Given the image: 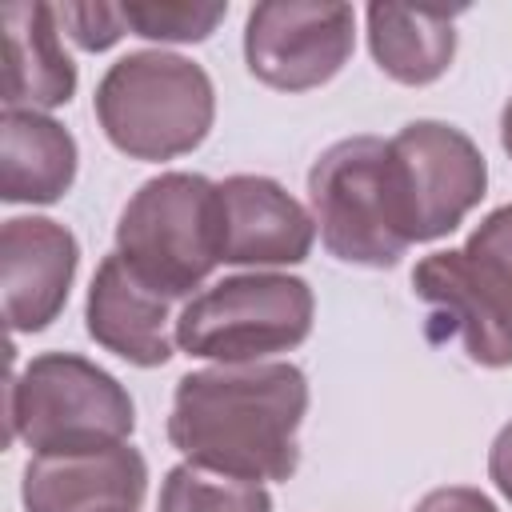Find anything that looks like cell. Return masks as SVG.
Masks as SVG:
<instances>
[{
    "instance_id": "1",
    "label": "cell",
    "mask_w": 512,
    "mask_h": 512,
    "mask_svg": "<svg viewBox=\"0 0 512 512\" xmlns=\"http://www.w3.org/2000/svg\"><path fill=\"white\" fill-rule=\"evenodd\" d=\"M308 376L288 360L212 364L176 380L168 444L208 472L240 480H292Z\"/></svg>"
},
{
    "instance_id": "2",
    "label": "cell",
    "mask_w": 512,
    "mask_h": 512,
    "mask_svg": "<svg viewBox=\"0 0 512 512\" xmlns=\"http://www.w3.org/2000/svg\"><path fill=\"white\" fill-rule=\"evenodd\" d=\"M96 124L128 160H176L200 148L216 120V88L204 64L140 48L108 64L92 96Z\"/></svg>"
},
{
    "instance_id": "3",
    "label": "cell",
    "mask_w": 512,
    "mask_h": 512,
    "mask_svg": "<svg viewBox=\"0 0 512 512\" xmlns=\"http://www.w3.org/2000/svg\"><path fill=\"white\" fill-rule=\"evenodd\" d=\"M412 292L424 300L432 336L456 340L480 368L512 364V204L492 208L460 248L416 260Z\"/></svg>"
},
{
    "instance_id": "4",
    "label": "cell",
    "mask_w": 512,
    "mask_h": 512,
    "mask_svg": "<svg viewBox=\"0 0 512 512\" xmlns=\"http://www.w3.org/2000/svg\"><path fill=\"white\" fill-rule=\"evenodd\" d=\"M136 404L128 388L80 352H40L8 380V436L32 456H72L128 444Z\"/></svg>"
},
{
    "instance_id": "5",
    "label": "cell",
    "mask_w": 512,
    "mask_h": 512,
    "mask_svg": "<svg viewBox=\"0 0 512 512\" xmlns=\"http://www.w3.org/2000/svg\"><path fill=\"white\" fill-rule=\"evenodd\" d=\"M308 204L324 248L340 264L396 268L412 248L392 152L380 136H344L308 168Z\"/></svg>"
},
{
    "instance_id": "6",
    "label": "cell",
    "mask_w": 512,
    "mask_h": 512,
    "mask_svg": "<svg viewBox=\"0 0 512 512\" xmlns=\"http://www.w3.org/2000/svg\"><path fill=\"white\" fill-rule=\"evenodd\" d=\"M116 252L168 300L196 296L220 264L216 180L200 172H160L144 180L120 208Z\"/></svg>"
},
{
    "instance_id": "7",
    "label": "cell",
    "mask_w": 512,
    "mask_h": 512,
    "mask_svg": "<svg viewBox=\"0 0 512 512\" xmlns=\"http://www.w3.org/2000/svg\"><path fill=\"white\" fill-rule=\"evenodd\" d=\"M316 296L288 272H240L200 288L176 316V348L212 364H256L308 340Z\"/></svg>"
},
{
    "instance_id": "8",
    "label": "cell",
    "mask_w": 512,
    "mask_h": 512,
    "mask_svg": "<svg viewBox=\"0 0 512 512\" xmlns=\"http://www.w3.org/2000/svg\"><path fill=\"white\" fill-rule=\"evenodd\" d=\"M388 152L412 244L452 236L488 192V160L456 124L408 120L388 140Z\"/></svg>"
},
{
    "instance_id": "9",
    "label": "cell",
    "mask_w": 512,
    "mask_h": 512,
    "mask_svg": "<svg viewBox=\"0 0 512 512\" xmlns=\"http://www.w3.org/2000/svg\"><path fill=\"white\" fill-rule=\"evenodd\" d=\"M356 48V12L336 0H264L244 20V64L276 92L328 84Z\"/></svg>"
},
{
    "instance_id": "10",
    "label": "cell",
    "mask_w": 512,
    "mask_h": 512,
    "mask_svg": "<svg viewBox=\"0 0 512 512\" xmlns=\"http://www.w3.org/2000/svg\"><path fill=\"white\" fill-rule=\"evenodd\" d=\"M220 220V264L236 268H280L308 260L316 244L312 212L272 176L236 172L216 180Z\"/></svg>"
},
{
    "instance_id": "11",
    "label": "cell",
    "mask_w": 512,
    "mask_h": 512,
    "mask_svg": "<svg viewBox=\"0 0 512 512\" xmlns=\"http://www.w3.org/2000/svg\"><path fill=\"white\" fill-rule=\"evenodd\" d=\"M80 268L72 228L52 216H8L0 228V288L12 336L44 332L68 304Z\"/></svg>"
},
{
    "instance_id": "12",
    "label": "cell",
    "mask_w": 512,
    "mask_h": 512,
    "mask_svg": "<svg viewBox=\"0 0 512 512\" xmlns=\"http://www.w3.org/2000/svg\"><path fill=\"white\" fill-rule=\"evenodd\" d=\"M148 460L132 444L72 456H32L24 464V512H140Z\"/></svg>"
},
{
    "instance_id": "13",
    "label": "cell",
    "mask_w": 512,
    "mask_h": 512,
    "mask_svg": "<svg viewBox=\"0 0 512 512\" xmlns=\"http://www.w3.org/2000/svg\"><path fill=\"white\" fill-rule=\"evenodd\" d=\"M172 304L176 300L148 288L120 260V252H108L96 264L92 284H88L84 328L104 352H112L136 368H160L176 352Z\"/></svg>"
},
{
    "instance_id": "14",
    "label": "cell",
    "mask_w": 512,
    "mask_h": 512,
    "mask_svg": "<svg viewBox=\"0 0 512 512\" xmlns=\"http://www.w3.org/2000/svg\"><path fill=\"white\" fill-rule=\"evenodd\" d=\"M4 28V112H52L76 96V64L64 52L56 4L12 0Z\"/></svg>"
},
{
    "instance_id": "15",
    "label": "cell",
    "mask_w": 512,
    "mask_h": 512,
    "mask_svg": "<svg viewBox=\"0 0 512 512\" xmlns=\"http://www.w3.org/2000/svg\"><path fill=\"white\" fill-rule=\"evenodd\" d=\"M76 136L48 112H4L0 124V200L56 204L76 184Z\"/></svg>"
},
{
    "instance_id": "16",
    "label": "cell",
    "mask_w": 512,
    "mask_h": 512,
    "mask_svg": "<svg viewBox=\"0 0 512 512\" xmlns=\"http://www.w3.org/2000/svg\"><path fill=\"white\" fill-rule=\"evenodd\" d=\"M464 8H404L368 4V52L376 68L408 88H424L452 68L456 56V16Z\"/></svg>"
},
{
    "instance_id": "17",
    "label": "cell",
    "mask_w": 512,
    "mask_h": 512,
    "mask_svg": "<svg viewBox=\"0 0 512 512\" xmlns=\"http://www.w3.org/2000/svg\"><path fill=\"white\" fill-rule=\"evenodd\" d=\"M156 512H272V496L256 480L208 472L184 460L164 472Z\"/></svg>"
},
{
    "instance_id": "18",
    "label": "cell",
    "mask_w": 512,
    "mask_h": 512,
    "mask_svg": "<svg viewBox=\"0 0 512 512\" xmlns=\"http://www.w3.org/2000/svg\"><path fill=\"white\" fill-rule=\"evenodd\" d=\"M124 24L132 36L140 40H156V44H200L208 40L220 20L228 16V4L212 0V4H180V0H160V4H120Z\"/></svg>"
},
{
    "instance_id": "19",
    "label": "cell",
    "mask_w": 512,
    "mask_h": 512,
    "mask_svg": "<svg viewBox=\"0 0 512 512\" xmlns=\"http://www.w3.org/2000/svg\"><path fill=\"white\" fill-rule=\"evenodd\" d=\"M56 20L60 32L84 48V52H108L124 32V12L120 4H104V0H88V4H56Z\"/></svg>"
},
{
    "instance_id": "20",
    "label": "cell",
    "mask_w": 512,
    "mask_h": 512,
    "mask_svg": "<svg viewBox=\"0 0 512 512\" xmlns=\"http://www.w3.org/2000/svg\"><path fill=\"white\" fill-rule=\"evenodd\" d=\"M412 512H500V508L472 484H448V488L424 492Z\"/></svg>"
},
{
    "instance_id": "21",
    "label": "cell",
    "mask_w": 512,
    "mask_h": 512,
    "mask_svg": "<svg viewBox=\"0 0 512 512\" xmlns=\"http://www.w3.org/2000/svg\"><path fill=\"white\" fill-rule=\"evenodd\" d=\"M488 476H492V484L500 488V496L512 504V420L492 436V448H488Z\"/></svg>"
},
{
    "instance_id": "22",
    "label": "cell",
    "mask_w": 512,
    "mask_h": 512,
    "mask_svg": "<svg viewBox=\"0 0 512 512\" xmlns=\"http://www.w3.org/2000/svg\"><path fill=\"white\" fill-rule=\"evenodd\" d=\"M500 148L512 156V96H508V104L500 112Z\"/></svg>"
}]
</instances>
